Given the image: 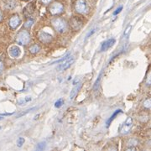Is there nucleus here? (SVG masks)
I'll list each match as a JSON object with an SVG mask.
<instances>
[{"mask_svg":"<svg viewBox=\"0 0 151 151\" xmlns=\"http://www.w3.org/2000/svg\"><path fill=\"white\" fill-rule=\"evenodd\" d=\"M16 41L18 44L21 45V46H25L27 44H29V42L30 41V33L26 30H22L20 31L16 38Z\"/></svg>","mask_w":151,"mask_h":151,"instance_id":"f257e3e1","label":"nucleus"},{"mask_svg":"<svg viewBox=\"0 0 151 151\" xmlns=\"http://www.w3.org/2000/svg\"><path fill=\"white\" fill-rule=\"evenodd\" d=\"M52 24L56 31L59 33H64L67 29V24L62 19L57 18L52 20Z\"/></svg>","mask_w":151,"mask_h":151,"instance_id":"f03ea898","label":"nucleus"},{"mask_svg":"<svg viewBox=\"0 0 151 151\" xmlns=\"http://www.w3.org/2000/svg\"><path fill=\"white\" fill-rule=\"evenodd\" d=\"M74 61H75V58H74V56L67 57L66 59H65V60H64V61L62 62V63L60 64V65L57 66L56 70H57V71H59V72L65 71V70H66L67 68H69V67L72 66V64H73Z\"/></svg>","mask_w":151,"mask_h":151,"instance_id":"7ed1b4c3","label":"nucleus"},{"mask_svg":"<svg viewBox=\"0 0 151 151\" xmlns=\"http://www.w3.org/2000/svg\"><path fill=\"white\" fill-rule=\"evenodd\" d=\"M132 124H133V119L131 117H128L126 121L123 123V124L122 125L121 129H120V133L122 134H129L131 128H132Z\"/></svg>","mask_w":151,"mask_h":151,"instance_id":"20e7f679","label":"nucleus"},{"mask_svg":"<svg viewBox=\"0 0 151 151\" xmlns=\"http://www.w3.org/2000/svg\"><path fill=\"white\" fill-rule=\"evenodd\" d=\"M76 10L80 14H86L88 12V6L85 1L83 0H77L76 3Z\"/></svg>","mask_w":151,"mask_h":151,"instance_id":"39448f33","label":"nucleus"},{"mask_svg":"<svg viewBox=\"0 0 151 151\" xmlns=\"http://www.w3.org/2000/svg\"><path fill=\"white\" fill-rule=\"evenodd\" d=\"M62 11H63V6H62V4L60 3H53V4L50 6V14H53V15L59 14H61Z\"/></svg>","mask_w":151,"mask_h":151,"instance_id":"423d86ee","label":"nucleus"},{"mask_svg":"<svg viewBox=\"0 0 151 151\" xmlns=\"http://www.w3.org/2000/svg\"><path fill=\"white\" fill-rule=\"evenodd\" d=\"M39 39L43 43H49L52 40V36L46 32L41 31L39 33Z\"/></svg>","mask_w":151,"mask_h":151,"instance_id":"0eeeda50","label":"nucleus"},{"mask_svg":"<svg viewBox=\"0 0 151 151\" xmlns=\"http://www.w3.org/2000/svg\"><path fill=\"white\" fill-rule=\"evenodd\" d=\"M20 22H21V21H20V19H19V16H13V17L10 19V20H9V26H10L12 29H16V28H18V27L19 26Z\"/></svg>","mask_w":151,"mask_h":151,"instance_id":"6e6552de","label":"nucleus"},{"mask_svg":"<svg viewBox=\"0 0 151 151\" xmlns=\"http://www.w3.org/2000/svg\"><path fill=\"white\" fill-rule=\"evenodd\" d=\"M20 54H21V50H20V49L19 47H18V46H12V47L9 49V55L12 56L13 58H17V57H19V56H20Z\"/></svg>","mask_w":151,"mask_h":151,"instance_id":"1a4fd4ad","label":"nucleus"},{"mask_svg":"<svg viewBox=\"0 0 151 151\" xmlns=\"http://www.w3.org/2000/svg\"><path fill=\"white\" fill-rule=\"evenodd\" d=\"M114 44H115V40L114 39H110V40H108L107 41H105L103 44L102 45L101 51H106V50H108Z\"/></svg>","mask_w":151,"mask_h":151,"instance_id":"9d476101","label":"nucleus"},{"mask_svg":"<svg viewBox=\"0 0 151 151\" xmlns=\"http://www.w3.org/2000/svg\"><path fill=\"white\" fill-rule=\"evenodd\" d=\"M3 6L6 8H9V9L15 8L16 5H17V3H16L14 0H3Z\"/></svg>","mask_w":151,"mask_h":151,"instance_id":"9b49d317","label":"nucleus"},{"mask_svg":"<svg viewBox=\"0 0 151 151\" xmlns=\"http://www.w3.org/2000/svg\"><path fill=\"white\" fill-rule=\"evenodd\" d=\"M81 84H78L77 86H76L75 88L72 89V91L71 92V93H70V99L71 100H72L76 97V95L77 94V92H78V91L81 89Z\"/></svg>","mask_w":151,"mask_h":151,"instance_id":"f8f14e48","label":"nucleus"},{"mask_svg":"<svg viewBox=\"0 0 151 151\" xmlns=\"http://www.w3.org/2000/svg\"><path fill=\"white\" fill-rule=\"evenodd\" d=\"M31 100H32L31 97L28 96V97H25L22 98V99L18 100V104H19V105H20V106H22V105H25V104L27 103L30 102Z\"/></svg>","mask_w":151,"mask_h":151,"instance_id":"ddd939ff","label":"nucleus"},{"mask_svg":"<svg viewBox=\"0 0 151 151\" xmlns=\"http://www.w3.org/2000/svg\"><path fill=\"white\" fill-rule=\"evenodd\" d=\"M40 50V48L38 45H34V46H32L30 48V53H32V54H35V53L39 52Z\"/></svg>","mask_w":151,"mask_h":151,"instance_id":"4468645a","label":"nucleus"},{"mask_svg":"<svg viewBox=\"0 0 151 151\" xmlns=\"http://www.w3.org/2000/svg\"><path fill=\"white\" fill-rule=\"evenodd\" d=\"M121 112H122V110H120V109H119V110H116V112H114V113L112 114V116L111 118H110L108 120V122H107V126H109L110 123H111L112 121L113 120V119H114V117H115V116H117V115H118L119 113H120Z\"/></svg>","mask_w":151,"mask_h":151,"instance_id":"2eb2a0df","label":"nucleus"},{"mask_svg":"<svg viewBox=\"0 0 151 151\" xmlns=\"http://www.w3.org/2000/svg\"><path fill=\"white\" fill-rule=\"evenodd\" d=\"M63 104H64L63 99H62V98H60V99H58V100L56 102V103H55V107L57 108H61Z\"/></svg>","mask_w":151,"mask_h":151,"instance_id":"dca6fc26","label":"nucleus"},{"mask_svg":"<svg viewBox=\"0 0 151 151\" xmlns=\"http://www.w3.org/2000/svg\"><path fill=\"white\" fill-rule=\"evenodd\" d=\"M24 143V139L22 137H19L17 140V144L19 147H22V145Z\"/></svg>","mask_w":151,"mask_h":151,"instance_id":"f3484780","label":"nucleus"},{"mask_svg":"<svg viewBox=\"0 0 151 151\" xmlns=\"http://www.w3.org/2000/svg\"><path fill=\"white\" fill-rule=\"evenodd\" d=\"M143 106H144V108H150L151 107V100L150 98H148L147 100H145L144 101V103H143Z\"/></svg>","mask_w":151,"mask_h":151,"instance_id":"a211bd4d","label":"nucleus"},{"mask_svg":"<svg viewBox=\"0 0 151 151\" xmlns=\"http://www.w3.org/2000/svg\"><path fill=\"white\" fill-rule=\"evenodd\" d=\"M131 29H132V27L129 25V26H128L127 28H126V30H125V31H124V33H123V37H127L128 35L129 34V33H130V31H131Z\"/></svg>","mask_w":151,"mask_h":151,"instance_id":"6ab92c4d","label":"nucleus"},{"mask_svg":"<svg viewBox=\"0 0 151 151\" xmlns=\"http://www.w3.org/2000/svg\"><path fill=\"white\" fill-rule=\"evenodd\" d=\"M34 108H30V109H28V110H26V111L24 112H21V113H19V115H18L17 117H18V118H19V117H21V116H23V115H25L26 113H28V112H31L32 110H34Z\"/></svg>","mask_w":151,"mask_h":151,"instance_id":"aec40b11","label":"nucleus"},{"mask_svg":"<svg viewBox=\"0 0 151 151\" xmlns=\"http://www.w3.org/2000/svg\"><path fill=\"white\" fill-rule=\"evenodd\" d=\"M33 22H34V21H33V19H29V20H28V21H27V22L25 23V24H24V25H25V27H27V28H30V27H31V25H32V24H33Z\"/></svg>","mask_w":151,"mask_h":151,"instance_id":"412c9836","label":"nucleus"},{"mask_svg":"<svg viewBox=\"0 0 151 151\" xmlns=\"http://www.w3.org/2000/svg\"><path fill=\"white\" fill-rule=\"evenodd\" d=\"M46 146V143H40L38 144V147H37V150H44Z\"/></svg>","mask_w":151,"mask_h":151,"instance_id":"4be33fe9","label":"nucleus"},{"mask_svg":"<svg viewBox=\"0 0 151 151\" xmlns=\"http://www.w3.org/2000/svg\"><path fill=\"white\" fill-rule=\"evenodd\" d=\"M146 83H147V85H148V86H150V73H149V75H148V77H147V81H146Z\"/></svg>","mask_w":151,"mask_h":151,"instance_id":"5701e85b","label":"nucleus"},{"mask_svg":"<svg viewBox=\"0 0 151 151\" xmlns=\"http://www.w3.org/2000/svg\"><path fill=\"white\" fill-rule=\"evenodd\" d=\"M122 8H123V7H122V6H121V7H119V8H118V9H117V10H116V11H115V12L113 13V14H114V15H116V14H119L120 12H121V10H122Z\"/></svg>","mask_w":151,"mask_h":151,"instance_id":"b1692460","label":"nucleus"},{"mask_svg":"<svg viewBox=\"0 0 151 151\" xmlns=\"http://www.w3.org/2000/svg\"><path fill=\"white\" fill-rule=\"evenodd\" d=\"M3 62L0 61V73L3 71Z\"/></svg>","mask_w":151,"mask_h":151,"instance_id":"393cba45","label":"nucleus"},{"mask_svg":"<svg viewBox=\"0 0 151 151\" xmlns=\"http://www.w3.org/2000/svg\"><path fill=\"white\" fill-rule=\"evenodd\" d=\"M42 1V3H49L51 0H41Z\"/></svg>","mask_w":151,"mask_h":151,"instance_id":"a878e982","label":"nucleus"},{"mask_svg":"<svg viewBox=\"0 0 151 151\" xmlns=\"http://www.w3.org/2000/svg\"><path fill=\"white\" fill-rule=\"evenodd\" d=\"M1 19H2V14H1V12H0V20H1Z\"/></svg>","mask_w":151,"mask_h":151,"instance_id":"bb28decb","label":"nucleus"},{"mask_svg":"<svg viewBox=\"0 0 151 151\" xmlns=\"http://www.w3.org/2000/svg\"><path fill=\"white\" fill-rule=\"evenodd\" d=\"M3 117H1V116H0V120H3Z\"/></svg>","mask_w":151,"mask_h":151,"instance_id":"cd10ccee","label":"nucleus"}]
</instances>
